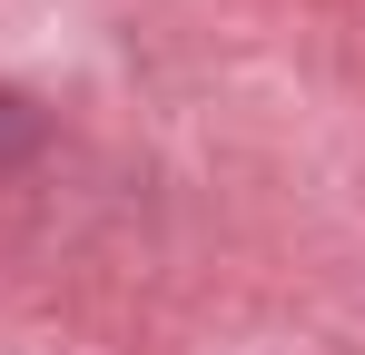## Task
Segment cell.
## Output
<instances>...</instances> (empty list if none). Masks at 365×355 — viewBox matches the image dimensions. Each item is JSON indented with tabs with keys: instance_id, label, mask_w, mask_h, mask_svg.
<instances>
[]
</instances>
